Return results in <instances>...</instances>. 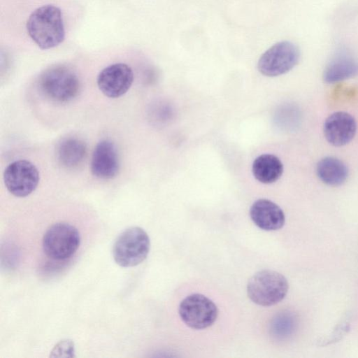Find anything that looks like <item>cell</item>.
Instances as JSON below:
<instances>
[{"mask_svg": "<svg viewBox=\"0 0 358 358\" xmlns=\"http://www.w3.org/2000/svg\"><path fill=\"white\" fill-rule=\"evenodd\" d=\"M26 27L30 38L42 50L59 45L65 37L62 11L52 4L35 9L29 15Z\"/></svg>", "mask_w": 358, "mask_h": 358, "instance_id": "cell-1", "label": "cell"}, {"mask_svg": "<svg viewBox=\"0 0 358 358\" xmlns=\"http://www.w3.org/2000/svg\"><path fill=\"white\" fill-rule=\"evenodd\" d=\"M289 284L281 273L271 270H262L253 275L247 285L250 299L262 306H273L287 295Z\"/></svg>", "mask_w": 358, "mask_h": 358, "instance_id": "cell-2", "label": "cell"}, {"mask_svg": "<svg viewBox=\"0 0 358 358\" xmlns=\"http://www.w3.org/2000/svg\"><path fill=\"white\" fill-rule=\"evenodd\" d=\"M39 88L50 99L57 102H67L78 94L80 80L69 68L57 65L45 70L38 79Z\"/></svg>", "mask_w": 358, "mask_h": 358, "instance_id": "cell-3", "label": "cell"}, {"mask_svg": "<svg viewBox=\"0 0 358 358\" xmlns=\"http://www.w3.org/2000/svg\"><path fill=\"white\" fill-rule=\"evenodd\" d=\"M150 248L148 234L141 227H129L122 231L115 241L113 259L120 266H135L146 259Z\"/></svg>", "mask_w": 358, "mask_h": 358, "instance_id": "cell-4", "label": "cell"}, {"mask_svg": "<svg viewBox=\"0 0 358 358\" xmlns=\"http://www.w3.org/2000/svg\"><path fill=\"white\" fill-rule=\"evenodd\" d=\"M80 243V234L74 226L58 222L49 227L44 234L43 249L48 257L64 260L74 255Z\"/></svg>", "mask_w": 358, "mask_h": 358, "instance_id": "cell-5", "label": "cell"}, {"mask_svg": "<svg viewBox=\"0 0 358 358\" xmlns=\"http://www.w3.org/2000/svg\"><path fill=\"white\" fill-rule=\"evenodd\" d=\"M300 52L298 47L290 41L278 42L260 57L257 68L259 71L268 77L285 74L298 63Z\"/></svg>", "mask_w": 358, "mask_h": 358, "instance_id": "cell-6", "label": "cell"}, {"mask_svg": "<svg viewBox=\"0 0 358 358\" xmlns=\"http://www.w3.org/2000/svg\"><path fill=\"white\" fill-rule=\"evenodd\" d=\"M179 315L189 327L203 329L215 322L218 310L216 305L210 299L201 294H193L181 301Z\"/></svg>", "mask_w": 358, "mask_h": 358, "instance_id": "cell-7", "label": "cell"}, {"mask_svg": "<svg viewBox=\"0 0 358 358\" xmlns=\"http://www.w3.org/2000/svg\"><path fill=\"white\" fill-rule=\"evenodd\" d=\"M39 172L36 166L25 159L9 164L3 172V182L8 191L17 197L31 194L39 182Z\"/></svg>", "mask_w": 358, "mask_h": 358, "instance_id": "cell-8", "label": "cell"}, {"mask_svg": "<svg viewBox=\"0 0 358 358\" xmlns=\"http://www.w3.org/2000/svg\"><path fill=\"white\" fill-rule=\"evenodd\" d=\"M134 80V73L129 66L115 63L104 68L97 76V85L108 97L117 98L124 94Z\"/></svg>", "mask_w": 358, "mask_h": 358, "instance_id": "cell-9", "label": "cell"}, {"mask_svg": "<svg viewBox=\"0 0 358 358\" xmlns=\"http://www.w3.org/2000/svg\"><path fill=\"white\" fill-rule=\"evenodd\" d=\"M356 131L355 119L346 112L333 113L324 122V137L334 146L340 147L350 143L355 136Z\"/></svg>", "mask_w": 358, "mask_h": 358, "instance_id": "cell-10", "label": "cell"}, {"mask_svg": "<svg viewBox=\"0 0 358 358\" xmlns=\"http://www.w3.org/2000/svg\"><path fill=\"white\" fill-rule=\"evenodd\" d=\"M119 157L115 144L102 140L94 148L91 160V172L100 179H111L118 173Z\"/></svg>", "mask_w": 358, "mask_h": 358, "instance_id": "cell-11", "label": "cell"}, {"mask_svg": "<svg viewBox=\"0 0 358 358\" xmlns=\"http://www.w3.org/2000/svg\"><path fill=\"white\" fill-rule=\"evenodd\" d=\"M250 215L255 225L266 231L278 230L285 222V216L280 207L265 199H258L253 203Z\"/></svg>", "mask_w": 358, "mask_h": 358, "instance_id": "cell-12", "label": "cell"}, {"mask_svg": "<svg viewBox=\"0 0 358 358\" xmlns=\"http://www.w3.org/2000/svg\"><path fill=\"white\" fill-rule=\"evenodd\" d=\"M87 146L80 139L66 138L57 145L56 155L59 162L66 168H76L85 160Z\"/></svg>", "mask_w": 358, "mask_h": 358, "instance_id": "cell-13", "label": "cell"}, {"mask_svg": "<svg viewBox=\"0 0 358 358\" xmlns=\"http://www.w3.org/2000/svg\"><path fill=\"white\" fill-rule=\"evenodd\" d=\"M252 171L253 176L258 181L264 184H271L280 178L283 172V165L276 156L263 154L254 160Z\"/></svg>", "mask_w": 358, "mask_h": 358, "instance_id": "cell-14", "label": "cell"}, {"mask_svg": "<svg viewBox=\"0 0 358 358\" xmlns=\"http://www.w3.org/2000/svg\"><path fill=\"white\" fill-rule=\"evenodd\" d=\"M316 173L320 180L329 186L343 184L348 175V168L340 159L334 157H325L317 164Z\"/></svg>", "mask_w": 358, "mask_h": 358, "instance_id": "cell-15", "label": "cell"}, {"mask_svg": "<svg viewBox=\"0 0 358 358\" xmlns=\"http://www.w3.org/2000/svg\"><path fill=\"white\" fill-rule=\"evenodd\" d=\"M358 73V62L352 57L342 55L334 58L324 71L326 83H334L349 78Z\"/></svg>", "mask_w": 358, "mask_h": 358, "instance_id": "cell-16", "label": "cell"}, {"mask_svg": "<svg viewBox=\"0 0 358 358\" xmlns=\"http://www.w3.org/2000/svg\"><path fill=\"white\" fill-rule=\"evenodd\" d=\"M295 327V319L289 313L279 315L273 324V331L279 336L289 335Z\"/></svg>", "mask_w": 358, "mask_h": 358, "instance_id": "cell-17", "label": "cell"}, {"mask_svg": "<svg viewBox=\"0 0 358 358\" xmlns=\"http://www.w3.org/2000/svg\"><path fill=\"white\" fill-rule=\"evenodd\" d=\"M349 319L350 317L348 315H346L344 316L342 320L338 322L337 326L333 330L332 333L326 338H323L320 341V343H321L320 345H327L339 341L349 329Z\"/></svg>", "mask_w": 358, "mask_h": 358, "instance_id": "cell-18", "label": "cell"}, {"mask_svg": "<svg viewBox=\"0 0 358 358\" xmlns=\"http://www.w3.org/2000/svg\"><path fill=\"white\" fill-rule=\"evenodd\" d=\"M74 343L72 341L65 339L57 343L51 351V357H75Z\"/></svg>", "mask_w": 358, "mask_h": 358, "instance_id": "cell-19", "label": "cell"}]
</instances>
